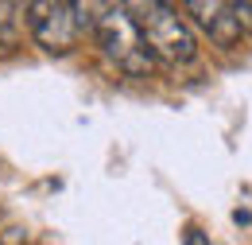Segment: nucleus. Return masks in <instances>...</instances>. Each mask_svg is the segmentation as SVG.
<instances>
[{
    "label": "nucleus",
    "mask_w": 252,
    "mask_h": 245,
    "mask_svg": "<svg viewBox=\"0 0 252 245\" xmlns=\"http://www.w3.org/2000/svg\"><path fill=\"white\" fill-rule=\"evenodd\" d=\"M132 24L140 31L148 55L156 62H167V66H179V62H190L198 55V43H194V31L187 28V20L179 16V8L171 4H159V0H144V4H125Z\"/></svg>",
    "instance_id": "nucleus-1"
},
{
    "label": "nucleus",
    "mask_w": 252,
    "mask_h": 245,
    "mask_svg": "<svg viewBox=\"0 0 252 245\" xmlns=\"http://www.w3.org/2000/svg\"><path fill=\"white\" fill-rule=\"evenodd\" d=\"M94 35H97L101 55L117 70H125L132 78H148L156 70V59L148 55V47H144V39H140L125 4H101L94 16Z\"/></svg>",
    "instance_id": "nucleus-3"
},
{
    "label": "nucleus",
    "mask_w": 252,
    "mask_h": 245,
    "mask_svg": "<svg viewBox=\"0 0 252 245\" xmlns=\"http://www.w3.org/2000/svg\"><path fill=\"white\" fill-rule=\"evenodd\" d=\"M20 28H24V4H0V51L20 47Z\"/></svg>",
    "instance_id": "nucleus-5"
},
{
    "label": "nucleus",
    "mask_w": 252,
    "mask_h": 245,
    "mask_svg": "<svg viewBox=\"0 0 252 245\" xmlns=\"http://www.w3.org/2000/svg\"><path fill=\"white\" fill-rule=\"evenodd\" d=\"M94 4H66V0H35L24 4V24L35 43L51 55H70L86 31H94Z\"/></svg>",
    "instance_id": "nucleus-2"
},
{
    "label": "nucleus",
    "mask_w": 252,
    "mask_h": 245,
    "mask_svg": "<svg viewBox=\"0 0 252 245\" xmlns=\"http://www.w3.org/2000/svg\"><path fill=\"white\" fill-rule=\"evenodd\" d=\"M187 12L225 51L252 35V0H190Z\"/></svg>",
    "instance_id": "nucleus-4"
},
{
    "label": "nucleus",
    "mask_w": 252,
    "mask_h": 245,
    "mask_svg": "<svg viewBox=\"0 0 252 245\" xmlns=\"http://www.w3.org/2000/svg\"><path fill=\"white\" fill-rule=\"evenodd\" d=\"M183 245H210V238H206L198 226H187V230H183Z\"/></svg>",
    "instance_id": "nucleus-6"
}]
</instances>
